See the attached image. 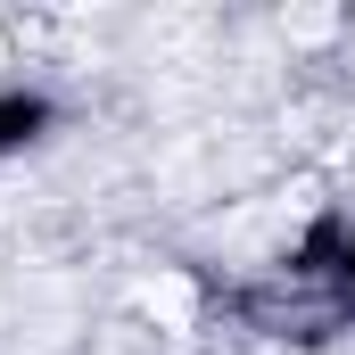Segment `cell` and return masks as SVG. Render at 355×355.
I'll use <instances>...</instances> for the list:
<instances>
[{
    "instance_id": "6da1fadb",
    "label": "cell",
    "mask_w": 355,
    "mask_h": 355,
    "mask_svg": "<svg viewBox=\"0 0 355 355\" xmlns=\"http://www.w3.org/2000/svg\"><path fill=\"white\" fill-rule=\"evenodd\" d=\"M141 314H149V322H166V331H190L198 289H190L182 272H149V281H141Z\"/></svg>"
}]
</instances>
